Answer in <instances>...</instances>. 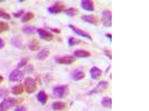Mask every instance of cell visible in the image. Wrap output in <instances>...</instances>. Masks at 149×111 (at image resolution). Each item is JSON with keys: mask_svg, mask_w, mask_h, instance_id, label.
Here are the masks:
<instances>
[{"mask_svg": "<svg viewBox=\"0 0 149 111\" xmlns=\"http://www.w3.org/2000/svg\"><path fill=\"white\" fill-rule=\"evenodd\" d=\"M108 85V83L105 81H102L100 82L98 84L97 86L94 90L95 92H99L103 91V90L106 88Z\"/></svg>", "mask_w": 149, "mask_h": 111, "instance_id": "25", "label": "cell"}, {"mask_svg": "<svg viewBox=\"0 0 149 111\" xmlns=\"http://www.w3.org/2000/svg\"><path fill=\"white\" fill-rule=\"evenodd\" d=\"M24 12L25 10L24 9H21L16 12L13 13V14L15 18H18L21 17L24 14Z\"/></svg>", "mask_w": 149, "mask_h": 111, "instance_id": "30", "label": "cell"}, {"mask_svg": "<svg viewBox=\"0 0 149 111\" xmlns=\"http://www.w3.org/2000/svg\"><path fill=\"white\" fill-rule=\"evenodd\" d=\"M106 36L107 37V38H108L109 39H110V40L111 41V40H112V35L111 34H106Z\"/></svg>", "mask_w": 149, "mask_h": 111, "instance_id": "37", "label": "cell"}, {"mask_svg": "<svg viewBox=\"0 0 149 111\" xmlns=\"http://www.w3.org/2000/svg\"><path fill=\"white\" fill-rule=\"evenodd\" d=\"M90 74L91 78L94 80H98L102 76V71L97 66H93L90 70Z\"/></svg>", "mask_w": 149, "mask_h": 111, "instance_id": "11", "label": "cell"}, {"mask_svg": "<svg viewBox=\"0 0 149 111\" xmlns=\"http://www.w3.org/2000/svg\"><path fill=\"white\" fill-rule=\"evenodd\" d=\"M102 21L103 26L109 27L112 25V12L109 9H105L102 12Z\"/></svg>", "mask_w": 149, "mask_h": 111, "instance_id": "3", "label": "cell"}, {"mask_svg": "<svg viewBox=\"0 0 149 111\" xmlns=\"http://www.w3.org/2000/svg\"><path fill=\"white\" fill-rule=\"evenodd\" d=\"M35 18L34 13L31 12H28L21 19V21L23 23H26L31 20Z\"/></svg>", "mask_w": 149, "mask_h": 111, "instance_id": "23", "label": "cell"}, {"mask_svg": "<svg viewBox=\"0 0 149 111\" xmlns=\"http://www.w3.org/2000/svg\"><path fill=\"white\" fill-rule=\"evenodd\" d=\"M65 5L61 3L58 2L47 8L48 11L51 14H59L63 10Z\"/></svg>", "mask_w": 149, "mask_h": 111, "instance_id": "9", "label": "cell"}, {"mask_svg": "<svg viewBox=\"0 0 149 111\" xmlns=\"http://www.w3.org/2000/svg\"><path fill=\"white\" fill-rule=\"evenodd\" d=\"M84 73L79 70H75L72 74V78L74 81H78L84 78L85 77Z\"/></svg>", "mask_w": 149, "mask_h": 111, "instance_id": "14", "label": "cell"}, {"mask_svg": "<svg viewBox=\"0 0 149 111\" xmlns=\"http://www.w3.org/2000/svg\"><path fill=\"white\" fill-rule=\"evenodd\" d=\"M24 87L26 92L28 94L34 93L37 89V83L35 80L30 77L26 78L25 80Z\"/></svg>", "mask_w": 149, "mask_h": 111, "instance_id": "2", "label": "cell"}, {"mask_svg": "<svg viewBox=\"0 0 149 111\" xmlns=\"http://www.w3.org/2000/svg\"><path fill=\"white\" fill-rule=\"evenodd\" d=\"M11 43L13 46H15L17 48L19 49L23 48V43L19 37L18 36L14 37L11 40Z\"/></svg>", "mask_w": 149, "mask_h": 111, "instance_id": "20", "label": "cell"}, {"mask_svg": "<svg viewBox=\"0 0 149 111\" xmlns=\"http://www.w3.org/2000/svg\"><path fill=\"white\" fill-rule=\"evenodd\" d=\"M0 111H3V110H0Z\"/></svg>", "mask_w": 149, "mask_h": 111, "instance_id": "40", "label": "cell"}, {"mask_svg": "<svg viewBox=\"0 0 149 111\" xmlns=\"http://www.w3.org/2000/svg\"><path fill=\"white\" fill-rule=\"evenodd\" d=\"M33 69H33L32 65H30L28 66L26 70L28 72H32Z\"/></svg>", "mask_w": 149, "mask_h": 111, "instance_id": "36", "label": "cell"}, {"mask_svg": "<svg viewBox=\"0 0 149 111\" xmlns=\"http://www.w3.org/2000/svg\"><path fill=\"white\" fill-rule=\"evenodd\" d=\"M102 104L105 108H111L112 106V100L111 98L108 97H104L102 100Z\"/></svg>", "mask_w": 149, "mask_h": 111, "instance_id": "24", "label": "cell"}, {"mask_svg": "<svg viewBox=\"0 0 149 111\" xmlns=\"http://www.w3.org/2000/svg\"><path fill=\"white\" fill-rule=\"evenodd\" d=\"M66 104L64 102L57 101L53 103L52 107L53 109L57 111H62L66 108Z\"/></svg>", "mask_w": 149, "mask_h": 111, "instance_id": "17", "label": "cell"}, {"mask_svg": "<svg viewBox=\"0 0 149 111\" xmlns=\"http://www.w3.org/2000/svg\"><path fill=\"white\" fill-rule=\"evenodd\" d=\"M49 29L53 32L57 34H60L61 33V30L57 28H49Z\"/></svg>", "mask_w": 149, "mask_h": 111, "instance_id": "32", "label": "cell"}, {"mask_svg": "<svg viewBox=\"0 0 149 111\" xmlns=\"http://www.w3.org/2000/svg\"><path fill=\"white\" fill-rule=\"evenodd\" d=\"M24 77L23 73L19 70H16L12 72L9 75V80L12 82L21 81Z\"/></svg>", "mask_w": 149, "mask_h": 111, "instance_id": "7", "label": "cell"}, {"mask_svg": "<svg viewBox=\"0 0 149 111\" xmlns=\"http://www.w3.org/2000/svg\"><path fill=\"white\" fill-rule=\"evenodd\" d=\"M22 100L21 99L15 98H7L3 100L0 104V108L2 110H7L13 107L16 106L22 103Z\"/></svg>", "mask_w": 149, "mask_h": 111, "instance_id": "1", "label": "cell"}, {"mask_svg": "<svg viewBox=\"0 0 149 111\" xmlns=\"http://www.w3.org/2000/svg\"><path fill=\"white\" fill-rule=\"evenodd\" d=\"M65 14L68 16L72 17L76 15L78 13V10L74 8H70L65 10Z\"/></svg>", "mask_w": 149, "mask_h": 111, "instance_id": "22", "label": "cell"}, {"mask_svg": "<svg viewBox=\"0 0 149 111\" xmlns=\"http://www.w3.org/2000/svg\"><path fill=\"white\" fill-rule=\"evenodd\" d=\"M37 100L41 104L45 105L47 102L48 96L44 91H40L37 96Z\"/></svg>", "mask_w": 149, "mask_h": 111, "instance_id": "15", "label": "cell"}, {"mask_svg": "<svg viewBox=\"0 0 149 111\" xmlns=\"http://www.w3.org/2000/svg\"><path fill=\"white\" fill-rule=\"evenodd\" d=\"M0 18L6 20L10 19L11 17L10 14L5 10L2 9H0Z\"/></svg>", "mask_w": 149, "mask_h": 111, "instance_id": "28", "label": "cell"}, {"mask_svg": "<svg viewBox=\"0 0 149 111\" xmlns=\"http://www.w3.org/2000/svg\"><path fill=\"white\" fill-rule=\"evenodd\" d=\"M8 94V91L3 88L0 89V98L6 97Z\"/></svg>", "mask_w": 149, "mask_h": 111, "instance_id": "31", "label": "cell"}, {"mask_svg": "<svg viewBox=\"0 0 149 111\" xmlns=\"http://www.w3.org/2000/svg\"><path fill=\"white\" fill-rule=\"evenodd\" d=\"M41 45L39 41L36 39L32 40L29 45V48L30 51H37L40 48Z\"/></svg>", "mask_w": 149, "mask_h": 111, "instance_id": "16", "label": "cell"}, {"mask_svg": "<svg viewBox=\"0 0 149 111\" xmlns=\"http://www.w3.org/2000/svg\"><path fill=\"white\" fill-rule=\"evenodd\" d=\"M4 80V78L3 77L0 76V83H1V82H2Z\"/></svg>", "mask_w": 149, "mask_h": 111, "instance_id": "38", "label": "cell"}, {"mask_svg": "<svg viewBox=\"0 0 149 111\" xmlns=\"http://www.w3.org/2000/svg\"><path fill=\"white\" fill-rule=\"evenodd\" d=\"M5 43L3 40L0 37V49L4 47Z\"/></svg>", "mask_w": 149, "mask_h": 111, "instance_id": "35", "label": "cell"}, {"mask_svg": "<svg viewBox=\"0 0 149 111\" xmlns=\"http://www.w3.org/2000/svg\"><path fill=\"white\" fill-rule=\"evenodd\" d=\"M24 92V86L21 84L15 86L12 88L11 92L13 95H21Z\"/></svg>", "mask_w": 149, "mask_h": 111, "instance_id": "19", "label": "cell"}, {"mask_svg": "<svg viewBox=\"0 0 149 111\" xmlns=\"http://www.w3.org/2000/svg\"><path fill=\"white\" fill-rule=\"evenodd\" d=\"M69 27L77 35L83 37V38H87V39L90 40H92V37L90 35V34L86 32L84 30L79 28V27H77V26L73 25H69Z\"/></svg>", "mask_w": 149, "mask_h": 111, "instance_id": "6", "label": "cell"}, {"mask_svg": "<svg viewBox=\"0 0 149 111\" xmlns=\"http://www.w3.org/2000/svg\"><path fill=\"white\" fill-rule=\"evenodd\" d=\"M80 40L77 39L74 37H71L69 38L68 40V44L70 46H73L79 43Z\"/></svg>", "mask_w": 149, "mask_h": 111, "instance_id": "27", "label": "cell"}, {"mask_svg": "<svg viewBox=\"0 0 149 111\" xmlns=\"http://www.w3.org/2000/svg\"><path fill=\"white\" fill-rule=\"evenodd\" d=\"M50 55V51L48 49L44 48L37 54L36 59L40 61H44L49 57Z\"/></svg>", "mask_w": 149, "mask_h": 111, "instance_id": "13", "label": "cell"}, {"mask_svg": "<svg viewBox=\"0 0 149 111\" xmlns=\"http://www.w3.org/2000/svg\"><path fill=\"white\" fill-rule=\"evenodd\" d=\"M67 89L66 85L58 86L55 87L53 90V94L56 97L61 98L65 96Z\"/></svg>", "mask_w": 149, "mask_h": 111, "instance_id": "8", "label": "cell"}, {"mask_svg": "<svg viewBox=\"0 0 149 111\" xmlns=\"http://www.w3.org/2000/svg\"><path fill=\"white\" fill-rule=\"evenodd\" d=\"M5 1H0V2H4Z\"/></svg>", "mask_w": 149, "mask_h": 111, "instance_id": "39", "label": "cell"}, {"mask_svg": "<svg viewBox=\"0 0 149 111\" xmlns=\"http://www.w3.org/2000/svg\"><path fill=\"white\" fill-rule=\"evenodd\" d=\"M15 111H26V109L24 106H19L16 108Z\"/></svg>", "mask_w": 149, "mask_h": 111, "instance_id": "33", "label": "cell"}, {"mask_svg": "<svg viewBox=\"0 0 149 111\" xmlns=\"http://www.w3.org/2000/svg\"><path fill=\"white\" fill-rule=\"evenodd\" d=\"M81 19L85 22L91 24L97 25L98 23V19L97 17L93 14L82 16Z\"/></svg>", "mask_w": 149, "mask_h": 111, "instance_id": "12", "label": "cell"}, {"mask_svg": "<svg viewBox=\"0 0 149 111\" xmlns=\"http://www.w3.org/2000/svg\"><path fill=\"white\" fill-rule=\"evenodd\" d=\"M81 6L82 9L87 11L92 12L95 9L94 3L91 0H83L81 2Z\"/></svg>", "mask_w": 149, "mask_h": 111, "instance_id": "10", "label": "cell"}, {"mask_svg": "<svg viewBox=\"0 0 149 111\" xmlns=\"http://www.w3.org/2000/svg\"><path fill=\"white\" fill-rule=\"evenodd\" d=\"M75 58L72 56L68 55L56 58V62L60 64H70L75 62Z\"/></svg>", "mask_w": 149, "mask_h": 111, "instance_id": "4", "label": "cell"}, {"mask_svg": "<svg viewBox=\"0 0 149 111\" xmlns=\"http://www.w3.org/2000/svg\"><path fill=\"white\" fill-rule=\"evenodd\" d=\"M9 29L8 24L4 21H0V34L8 31Z\"/></svg>", "mask_w": 149, "mask_h": 111, "instance_id": "26", "label": "cell"}, {"mask_svg": "<svg viewBox=\"0 0 149 111\" xmlns=\"http://www.w3.org/2000/svg\"><path fill=\"white\" fill-rule=\"evenodd\" d=\"M74 55L78 58H86L91 56V53L89 51L82 49L77 50L74 51Z\"/></svg>", "mask_w": 149, "mask_h": 111, "instance_id": "18", "label": "cell"}, {"mask_svg": "<svg viewBox=\"0 0 149 111\" xmlns=\"http://www.w3.org/2000/svg\"><path fill=\"white\" fill-rule=\"evenodd\" d=\"M105 55L107 56V57L111 60V51L108 50H105Z\"/></svg>", "mask_w": 149, "mask_h": 111, "instance_id": "34", "label": "cell"}, {"mask_svg": "<svg viewBox=\"0 0 149 111\" xmlns=\"http://www.w3.org/2000/svg\"><path fill=\"white\" fill-rule=\"evenodd\" d=\"M27 58H23L18 63L17 67L18 69L22 68L27 64L28 62Z\"/></svg>", "mask_w": 149, "mask_h": 111, "instance_id": "29", "label": "cell"}, {"mask_svg": "<svg viewBox=\"0 0 149 111\" xmlns=\"http://www.w3.org/2000/svg\"><path fill=\"white\" fill-rule=\"evenodd\" d=\"M37 33L41 39L46 41H50L54 38V36L50 32L42 28H39L37 30Z\"/></svg>", "mask_w": 149, "mask_h": 111, "instance_id": "5", "label": "cell"}, {"mask_svg": "<svg viewBox=\"0 0 149 111\" xmlns=\"http://www.w3.org/2000/svg\"><path fill=\"white\" fill-rule=\"evenodd\" d=\"M35 27L33 26L26 25L22 28V31L26 35H31L34 34L35 30Z\"/></svg>", "mask_w": 149, "mask_h": 111, "instance_id": "21", "label": "cell"}]
</instances>
